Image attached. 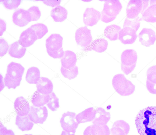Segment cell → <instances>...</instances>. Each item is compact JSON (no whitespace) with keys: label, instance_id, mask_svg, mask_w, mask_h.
Masks as SVG:
<instances>
[{"label":"cell","instance_id":"cell-29","mask_svg":"<svg viewBox=\"0 0 156 135\" xmlns=\"http://www.w3.org/2000/svg\"><path fill=\"white\" fill-rule=\"evenodd\" d=\"M108 42L103 38H98L93 41L90 46V49L96 52L101 53L105 51L107 49Z\"/></svg>","mask_w":156,"mask_h":135},{"label":"cell","instance_id":"cell-40","mask_svg":"<svg viewBox=\"0 0 156 135\" xmlns=\"http://www.w3.org/2000/svg\"><path fill=\"white\" fill-rule=\"evenodd\" d=\"M146 85L147 88L150 93L156 94V84L153 83L147 80Z\"/></svg>","mask_w":156,"mask_h":135},{"label":"cell","instance_id":"cell-25","mask_svg":"<svg viewBox=\"0 0 156 135\" xmlns=\"http://www.w3.org/2000/svg\"><path fill=\"white\" fill-rule=\"evenodd\" d=\"M50 98L49 94H42L37 91L33 94L31 101L34 106L42 107L48 103Z\"/></svg>","mask_w":156,"mask_h":135},{"label":"cell","instance_id":"cell-5","mask_svg":"<svg viewBox=\"0 0 156 135\" xmlns=\"http://www.w3.org/2000/svg\"><path fill=\"white\" fill-rule=\"evenodd\" d=\"M149 0H130L126 8L127 17L135 18L140 13L142 15L148 7Z\"/></svg>","mask_w":156,"mask_h":135},{"label":"cell","instance_id":"cell-20","mask_svg":"<svg viewBox=\"0 0 156 135\" xmlns=\"http://www.w3.org/2000/svg\"><path fill=\"white\" fill-rule=\"evenodd\" d=\"M96 115L95 109L90 107L77 114L75 117L79 124L92 121L94 119Z\"/></svg>","mask_w":156,"mask_h":135},{"label":"cell","instance_id":"cell-13","mask_svg":"<svg viewBox=\"0 0 156 135\" xmlns=\"http://www.w3.org/2000/svg\"><path fill=\"white\" fill-rule=\"evenodd\" d=\"M138 37L139 41L146 47L153 45L156 40L155 33L151 28H143L139 33Z\"/></svg>","mask_w":156,"mask_h":135},{"label":"cell","instance_id":"cell-37","mask_svg":"<svg viewBox=\"0 0 156 135\" xmlns=\"http://www.w3.org/2000/svg\"><path fill=\"white\" fill-rule=\"evenodd\" d=\"M0 0L2 2L5 7L9 9H12L16 8L20 5L21 0Z\"/></svg>","mask_w":156,"mask_h":135},{"label":"cell","instance_id":"cell-45","mask_svg":"<svg viewBox=\"0 0 156 135\" xmlns=\"http://www.w3.org/2000/svg\"><path fill=\"white\" fill-rule=\"evenodd\" d=\"M60 135H75V133H68L64 130H63Z\"/></svg>","mask_w":156,"mask_h":135},{"label":"cell","instance_id":"cell-18","mask_svg":"<svg viewBox=\"0 0 156 135\" xmlns=\"http://www.w3.org/2000/svg\"><path fill=\"white\" fill-rule=\"evenodd\" d=\"M37 91L44 95H48L52 92L53 84L47 78L41 77L36 84Z\"/></svg>","mask_w":156,"mask_h":135},{"label":"cell","instance_id":"cell-34","mask_svg":"<svg viewBox=\"0 0 156 135\" xmlns=\"http://www.w3.org/2000/svg\"><path fill=\"white\" fill-rule=\"evenodd\" d=\"M140 18L139 16L133 19H129L126 17L123 24V27H129L137 31L140 26Z\"/></svg>","mask_w":156,"mask_h":135},{"label":"cell","instance_id":"cell-27","mask_svg":"<svg viewBox=\"0 0 156 135\" xmlns=\"http://www.w3.org/2000/svg\"><path fill=\"white\" fill-rule=\"evenodd\" d=\"M119 26L112 24L107 26L104 30V35L111 41H115L118 38L119 33L121 30Z\"/></svg>","mask_w":156,"mask_h":135},{"label":"cell","instance_id":"cell-44","mask_svg":"<svg viewBox=\"0 0 156 135\" xmlns=\"http://www.w3.org/2000/svg\"><path fill=\"white\" fill-rule=\"evenodd\" d=\"M90 126H87L84 130L83 135H91L90 133Z\"/></svg>","mask_w":156,"mask_h":135},{"label":"cell","instance_id":"cell-42","mask_svg":"<svg viewBox=\"0 0 156 135\" xmlns=\"http://www.w3.org/2000/svg\"><path fill=\"white\" fill-rule=\"evenodd\" d=\"M45 5L51 6L52 7H54L60 4L61 1L59 0H41Z\"/></svg>","mask_w":156,"mask_h":135},{"label":"cell","instance_id":"cell-23","mask_svg":"<svg viewBox=\"0 0 156 135\" xmlns=\"http://www.w3.org/2000/svg\"><path fill=\"white\" fill-rule=\"evenodd\" d=\"M26 51V48L21 45L18 40L10 45L9 53L12 57L20 58L24 56Z\"/></svg>","mask_w":156,"mask_h":135},{"label":"cell","instance_id":"cell-21","mask_svg":"<svg viewBox=\"0 0 156 135\" xmlns=\"http://www.w3.org/2000/svg\"><path fill=\"white\" fill-rule=\"evenodd\" d=\"M62 66L65 68L69 69L76 66L77 62L76 55L73 51L66 50L61 58Z\"/></svg>","mask_w":156,"mask_h":135},{"label":"cell","instance_id":"cell-36","mask_svg":"<svg viewBox=\"0 0 156 135\" xmlns=\"http://www.w3.org/2000/svg\"><path fill=\"white\" fill-rule=\"evenodd\" d=\"M30 13L31 17V21L38 20L41 16V13L39 8L36 6H33L27 10Z\"/></svg>","mask_w":156,"mask_h":135},{"label":"cell","instance_id":"cell-32","mask_svg":"<svg viewBox=\"0 0 156 135\" xmlns=\"http://www.w3.org/2000/svg\"><path fill=\"white\" fill-rule=\"evenodd\" d=\"M30 27L35 31L38 39L42 38L48 31L47 27L42 23L33 25Z\"/></svg>","mask_w":156,"mask_h":135},{"label":"cell","instance_id":"cell-38","mask_svg":"<svg viewBox=\"0 0 156 135\" xmlns=\"http://www.w3.org/2000/svg\"><path fill=\"white\" fill-rule=\"evenodd\" d=\"M9 46L7 42L3 38L0 39V56L2 57L7 53Z\"/></svg>","mask_w":156,"mask_h":135},{"label":"cell","instance_id":"cell-26","mask_svg":"<svg viewBox=\"0 0 156 135\" xmlns=\"http://www.w3.org/2000/svg\"><path fill=\"white\" fill-rule=\"evenodd\" d=\"M139 20L151 23L156 22V4L148 7L143 13Z\"/></svg>","mask_w":156,"mask_h":135},{"label":"cell","instance_id":"cell-7","mask_svg":"<svg viewBox=\"0 0 156 135\" xmlns=\"http://www.w3.org/2000/svg\"><path fill=\"white\" fill-rule=\"evenodd\" d=\"M30 120L35 124H42L48 116V111L45 106L30 107V112L27 115Z\"/></svg>","mask_w":156,"mask_h":135},{"label":"cell","instance_id":"cell-2","mask_svg":"<svg viewBox=\"0 0 156 135\" xmlns=\"http://www.w3.org/2000/svg\"><path fill=\"white\" fill-rule=\"evenodd\" d=\"M112 84L115 90L121 96L130 95L135 90V86L122 74L115 75L112 80Z\"/></svg>","mask_w":156,"mask_h":135},{"label":"cell","instance_id":"cell-47","mask_svg":"<svg viewBox=\"0 0 156 135\" xmlns=\"http://www.w3.org/2000/svg\"><path fill=\"white\" fill-rule=\"evenodd\" d=\"M23 135H32V134H24Z\"/></svg>","mask_w":156,"mask_h":135},{"label":"cell","instance_id":"cell-15","mask_svg":"<svg viewBox=\"0 0 156 135\" xmlns=\"http://www.w3.org/2000/svg\"><path fill=\"white\" fill-rule=\"evenodd\" d=\"M63 39L59 34L51 35L46 40L47 49L52 52L59 50L62 48Z\"/></svg>","mask_w":156,"mask_h":135},{"label":"cell","instance_id":"cell-30","mask_svg":"<svg viewBox=\"0 0 156 135\" xmlns=\"http://www.w3.org/2000/svg\"><path fill=\"white\" fill-rule=\"evenodd\" d=\"M91 135H110V130L107 125L93 124L91 125Z\"/></svg>","mask_w":156,"mask_h":135},{"label":"cell","instance_id":"cell-43","mask_svg":"<svg viewBox=\"0 0 156 135\" xmlns=\"http://www.w3.org/2000/svg\"><path fill=\"white\" fill-rule=\"evenodd\" d=\"M6 24L5 22L1 19H0V36H2L5 31Z\"/></svg>","mask_w":156,"mask_h":135},{"label":"cell","instance_id":"cell-17","mask_svg":"<svg viewBox=\"0 0 156 135\" xmlns=\"http://www.w3.org/2000/svg\"><path fill=\"white\" fill-rule=\"evenodd\" d=\"M129 124L123 120L115 121L110 130V135H127L130 130Z\"/></svg>","mask_w":156,"mask_h":135},{"label":"cell","instance_id":"cell-22","mask_svg":"<svg viewBox=\"0 0 156 135\" xmlns=\"http://www.w3.org/2000/svg\"><path fill=\"white\" fill-rule=\"evenodd\" d=\"M15 124L18 128L23 131L31 130L34 125V122L30 120L27 115L21 117L17 115Z\"/></svg>","mask_w":156,"mask_h":135},{"label":"cell","instance_id":"cell-24","mask_svg":"<svg viewBox=\"0 0 156 135\" xmlns=\"http://www.w3.org/2000/svg\"><path fill=\"white\" fill-rule=\"evenodd\" d=\"M67 14V10L61 5L57 6L51 12V16L56 22H61L64 21L66 19Z\"/></svg>","mask_w":156,"mask_h":135},{"label":"cell","instance_id":"cell-33","mask_svg":"<svg viewBox=\"0 0 156 135\" xmlns=\"http://www.w3.org/2000/svg\"><path fill=\"white\" fill-rule=\"evenodd\" d=\"M49 100L47 104V105L51 111H55L59 107V99L53 92L49 94Z\"/></svg>","mask_w":156,"mask_h":135},{"label":"cell","instance_id":"cell-6","mask_svg":"<svg viewBox=\"0 0 156 135\" xmlns=\"http://www.w3.org/2000/svg\"><path fill=\"white\" fill-rule=\"evenodd\" d=\"M76 116L75 113L69 111L63 114L60 122L64 130L68 133H75L79 124L76 119Z\"/></svg>","mask_w":156,"mask_h":135},{"label":"cell","instance_id":"cell-9","mask_svg":"<svg viewBox=\"0 0 156 135\" xmlns=\"http://www.w3.org/2000/svg\"><path fill=\"white\" fill-rule=\"evenodd\" d=\"M24 70L21 64L12 62L7 66L5 77L13 80L21 81Z\"/></svg>","mask_w":156,"mask_h":135},{"label":"cell","instance_id":"cell-19","mask_svg":"<svg viewBox=\"0 0 156 135\" xmlns=\"http://www.w3.org/2000/svg\"><path fill=\"white\" fill-rule=\"evenodd\" d=\"M95 116L92 122L93 124L104 125H106L111 118L110 112L106 111L101 107L95 109Z\"/></svg>","mask_w":156,"mask_h":135},{"label":"cell","instance_id":"cell-1","mask_svg":"<svg viewBox=\"0 0 156 135\" xmlns=\"http://www.w3.org/2000/svg\"><path fill=\"white\" fill-rule=\"evenodd\" d=\"M135 123L140 135H156V107H148L140 110Z\"/></svg>","mask_w":156,"mask_h":135},{"label":"cell","instance_id":"cell-31","mask_svg":"<svg viewBox=\"0 0 156 135\" xmlns=\"http://www.w3.org/2000/svg\"><path fill=\"white\" fill-rule=\"evenodd\" d=\"M60 71L63 76L69 80L76 78L79 73L78 68L76 65L69 69L65 68L62 66Z\"/></svg>","mask_w":156,"mask_h":135},{"label":"cell","instance_id":"cell-4","mask_svg":"<svg viewBox=\"0 0 156 135\" xmlns=\"http://www.w3.org/2000/svg\"><path fill=\"white\" fill-rule=\"evenodd\" d=\"M137 59V53L133 49H126L122 52L121 67L125 75H127L133 71L136 66Z\"/></svg>","mask_w":156,"mask_h":135},{"label":"cell","instance_id":"cell-3","mask_svg":"<svg viewBox=\"0 0 156 135\" xmlns=\"http://www.w3.org/2000/svg\"><path fill=\"white\" fill-rule=\"evenodd\" d=\"M122 8L119 0H107L105 2L103 9L101 13V20L108 23L114 20Z\"/></svg>","mask_w":156,"mask_h":135},{"label":"cell","instance_id":"cell-46","mask_svg":"<svg viewBox=\"0 0 156 135\" xmlns=\"http://www.w3.org/2000/svg\"><path fill=\"white\" fill-rule=\"evenodd\" d=\"M156 4V0H150V5Z\"/></svg>","mask_w":156,"mask_h":135},{"label":"cell","instance_id":"cell-16","mask_svg":"<svg viewBox=\"0 0 156 135\" xmlns=\"http://www.w3.org/2000/svg\"><path fill=\"white\" fill-rule=\"evenodd\" d=\"M14 106L17 115L21 117L28 115L30 110L28 102L23 97L16 98Z\"/></svg>","mask_w":156,"mask_h":135},{"label":"cell","instance_id":"cell-41","mask_svg":"<svg viewBox=\"0 0 156 135\" xmlns=\"http://www.w3.org/2000/svg\"><path fill=\"white\" fill-rule=\"evenodd\" d=\"M0 135H15L13 131L11 130H8L2 125H0Z\"/></svg>","mask_w":156,"mask_h":135},{"label":"cell","instance_id":"cell-14","mask_svg":"<svg viewBox=\"0 0 156 135\" xmlns=\"http://www.w3.org/2000/svg\"><path fill=\"white\" fill-rule=\"evenodd\" d=\"M37 39L35 31L30 27L21 33L19 41L21 45L26 48L33 44Z\"/></svg>","mask_w":156,"mask_h":135},{"label":"cell","instance_id":"cell-35","mask_svg":"<svg viewBox=\"0 0 156 135\" xmlns=\"http://www.w3.org/2000/svg\"><path fill=\"white\" fill-rule=\"evenodd\" d=\"M147 80L149 81L156 84V65L151 67L147 72Z\"/></svg>","mask_w":156,"mask_h":135},{"label":"cell","instance_id":"cell-28","mask_svg":"<svg viewBox=\"0 0 156 135\" xmlns=\"http://www.w3.org/2000/svg\"><path fill=\"white\" fill-rule=\"evenodd\" d=\"M39 70L37 67H33L29 68L27 71L26 80L30 84H36L40 78Z\"/></svg>","mask_w":156,"mask_h":135},{"label":"cell","instance_id":"cell-11","mask_svg":"<svg viewBox=\"0 0 156 135\" xmlns=\"http://www.w3.org/2000/svg\"><path fill=\"white\" fill-rule=\"evenodd\" d=\"M136 32L135 29L130 27H123L119 32L118 39L125 45L132 44L135 42L137 37Z\"/></svg>","mask_w":156,"mask_h":135},{"label":"cell","instance_id":"cell-10","mask_svg":"<svg viewBox=\"0 0 156 135\" xmlns=\"http://www.w3.org/2000/svg\"><path fill=\"white\" fill-rule=\"evenodd\" d=\"M14 23L20 27H23L31 21L30 13L28 10L19 9L15 11L12 15Z\"/></svg>","mask_w":156,"mask_h":135},{"label":"cell","instance_id":"cell-12","mask_svg":"<svg viewBox=\"0 0 156 135\" xmlns=\"http://www.w3.org/2000/svg\"><path fill=\"white\" fill-rule=\"evenodd\" d=\"M101 13L93 8H87L83 14V22L87 26L96 25L101 19Z\"/></svg>","mask_w":156,"mask_h":135},{"label":"cell","instance_id":"cell-8","mask_svg":"<svg viewBox=\"0 0 156 135\" xmlns=\"http://www.w3.org/2000/svg\"><path fill=\"white\" fill-rule=\"evenodd\" d=\"M75 39L78 45L87 47L90 45L92 40L90 30L86 26L78 28L75 32Z\"/></svg>","mask_w":156,"mask_h":135},{"label":"cell","instance_id":"cell-39","mask_svg":"<svg viewBox=\"0 0 156 135\" xmlns=\"http://www.w3.org/2000/svg\"><path fill=\"white\" fill-rule=\"evenodd\" d=\"M47 51L50 57L55 59L62 58L65 53L62 48L58 51L52 52L48 49H47Z\"/></svg>","mask_w":156,"mask_h":135}]
</instances>
